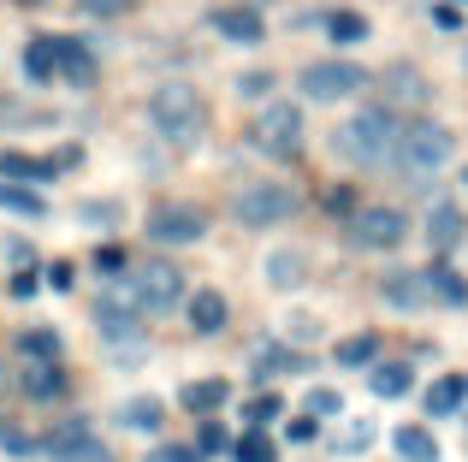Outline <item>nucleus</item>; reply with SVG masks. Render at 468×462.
<instances>
[{
  "label": "nucleus",
  "mask_w": 468,
  "mask_h": 462,
  "mask_svg": "<svg viewBox=\"0 0 468 462\" xmlns=\"http://www.w3.org/2000/svg\"><path fill=\"white\" fill-rule=\"evenodd\" d=\"M398 113L391 107H362L356 119H344L338 131H332V149L344 154L350 166H386L391 154H398Z\"/></svg>",
  "instance_id": "nucleus-1"
},
{
  "label": "nucleus",
  "mask_w": 468,
  "mask_h": 462,
  "mask_svg": "<svg viewBox=\"0 0 468 462\" xmlns=\"http://www.w3.org/2000/svg\"><path fill=\"white\" fill-rule=\"evenodd\" d=\"M24 71H30V83H54L59 66H54V36H36L30 47H24Z\"/></svg>",
  "instance_id": "nucleus-25"
},
{
  "label": "nucleus",
  "mask_w": 468,
  "mask_h": 462,
  "mask_svg": "<svg viewBox=\"0 0 468 462\" xmlns=\"http://www.w3.org/2000/svg\"><path fill=\"white\" fill-rule=\"evenodd\" d=\"M379 297H386L391 309L415 314V309H427V302H433V290H427V273H386V285H379Z\"/></svg>",
  "instance_id": "nucleus-14"
},
{
  "label": "nucleus",
  "mask_w": 468,
  "mask_h": 462,
  "mask_svg": "<svg viewBox=\"0 0 468 462\" xmlns=\"http://www.w3.org/2000/svg\"><path fill=\"white\" fill-rule=\"evenodd\" d=\"M184 320H190V332H196V338H214V332H226L231 309H226V297H219V290H196V297H190V314H184Z\"/></svg>",
  "instance_id": "nucleus-15"
},
{
  "label": "nucleus",
  "mask_w": 468,
  "mask_h": 462,
  "mask_svg": "<svg viewBox=\"0 0 468 462\" xmlns=\"http://www.w3.org/2000/svg\"><path fill=\"white\" fill-rule=\"evenodd\" d=\"M149 462H202L196 451H184V445H166V451H154Z\"/></svg>",
  "instance_id": "nucleus-45"
},
{
  "label": "nucleus",
  "mask_w": 468,
  "mask_h": 462,
  "mask_svg": "<svg viewBox=\"0 0 468 462\" xmlns=\"http://www.w3.org/2000/svg\"><path fill=\"white\" fill-rule=\"evenodd\" d=\"M279 409H285V404H279V397L267 392V397H255V404L243 409V415H250V427H267V421H279Z\"/></svg>",
  "instance_id": "nucleus-37"
},
{
  "label": "nucleus",
  "mask_w": 468,
  "mask_h": 462,
  "mask_svg": "<svg viewBox=\"0 0 468 462\" xmlns=\"http://www.w3.org/2000/svg\"><path fill=\"white\" fill-rule=\"evenodd\" d=\"M125 255H119V249H95V273H107V278H119V273H125Z\"/></svg>",
  "instance_id": "nucleus-41"
},
{
  "label": "nucleus",
  "mask_w": 468,
  "mask_h": 462,
  "mask_svg": "<svg viewBox=\"0 0 468 462\" xmlns=\"http://www.w3.org/2000/svg\"><path fill=\"white\" fill-rule=\"evenodd\" d=\"M297 89L309 95V101H350V95L367 89V71L356 66V59H314V66H303Z\"/></svg>",
  "instance_id": "nucleus-7"
},
{
  "label": "nucleus",
  "mask_w": 468,
  "mask_h": 462,
  "mask_svg": "<svg viewBox=\"0 0 468 462\" xmlns=\"http://www.w3.org/2000/svg\"><path fill=\"white\" fill-rule=\"evenodd\" d=\"M421 273H427V290H433V302H451V309H468V278H463V273H451L445 261L421 267Z\"/></svg>",
  "instance_id": "nucleus-21"
},
{
  "label": "nucleus",
  "mask_w": 468,
  "mask_h": 462,
  "mask_svg": "<svg viewBox=\"0 0 468 462\" xmlns=\"http://www.w3.org/2000/svg\"><path fill=\"white\" fill-rule=\"evenodd\" d=\"M24 6H42V0H24Z\"/></svg>",
  "instance_id": "nucleus-47"
},
{
  "label": "nucleus",
  "mask_w": 468,
  "mask_h": 462,
  "mask_svg": "<svg viewBox=\"0 0 468 462\" xmlns=\"http://www.w3.org/2000/svg\"><path fill=\"white\" fill-rule=\"evenodd\" d=\"M403 237H410V214H398V208H356L350 214L356 249H398Z\"/></svg>",
  "instance_id": "nucleus-8"
},
{
  "label": "nucleus",
  "mask_w": 468,
  "mask_h": 462,
  "mask_svg": "<svg viewBox=\"0 0 468 462\" xmlns=\"http://www.w3.org/2000/svg\"><path fill=\"white\" fill-rule=\"evenodd\" d=\"M386 83H391V95H398V101H421V95H427V83H421V71H415V66H391Z\"/></svg>",
  "instance_id": "nucleus-30"
},
{
  "label": "nucleus",
  "mask_w": 468,
  "mask_h": 462,
  "mask_svg": "<svg viewBox=\"0 0 468 462\" xmlns=\"http://www.w3.org/2000/svg\"><path fill=\"white\" fill-rule=\"evenodd\" d=\"M303 409H309V415H320V421H326V415H338V409H344V397L332 392V385H314V392L303 397Z\"/></svg>",
  "instance_id": "nucleus-35"
},
{
  "label": "nucleus",
  "mask_w": 468,
  "mask_h": 462,
  "mask_svg": "<svg viewBox=\"0 0 468 462\" xmlns=\"http://www.w3.org/2000/svg\"><path fill=\"white\" fill-rule=\"evenodd\" d=\"M119 421H125V427H137V433H143V427L154 433V427H160V404H154V397H131Z\"/></svg>",
  "instance_id": "nucleus-32"
},
{
  "label": "nucleus",
  "mask_w": 468,
  "mask_h": 462,
  "mask_svg": "<svg viewBox=\"0 0 468 462\" xmlns=\"http://www.w3.org/2000/svg\"><path fill=\"white\" fill-rule=\"evenodd\" d=\"M433 18H439V30H463V6H451V0L433 6Z\"/></svg>",
  "instance_id": "nucleus-42"
},
{
  "label": "nucleus",
  "mask_w": 468,
  "mask_h": 462,
  "mask_svg": "<svg viewBox=\"0 0 468 462\" xmlns=\"http://www.w3.org/2000/svg\"><path fill=\"white\" fill-rule=\"evenodd\" d=\"M0 451H6V457H36L42 445H36L24 427H6V421H0Z\"/></svg>",
  "instance_id": "nucleus-34"
},
{
  "label": "nucleus",
  "mask_w": 468,
  "mask_h": 462,
  "mask_svg": "<svg viewBox=\"0 0 468 462\" xmlns=\"http://www.w3.org/2000/svg\"><path fill=\"white\" fill-rule=\"evenodd\" d=\"M18 350H24V356H36V362H54V356H59V332H48V326H30V332L18 338Z\"/></svg>",
  "instance_id": "nucleus-31"
},
{
  "label": "nucleus",
  "mask_w": 468,
  "mask_h": 462,
  "mask_svg": "<svg viewBox=\"0 0 468 462\" xmlns=\"http://www.w3.org/2000/svg\"><path fill=\"white\" fill-rule=\"evenodd\" d=\"M410 385H415L410 362H374V368H367V392L374 397H403Z\"/></svg>",
  "instance_id": "nucleus-19"
},
{
  "label": "nucleus",
  "mask_w": 468,
  "mask_h": 462,
  "mask_svg": "<svg viewBox=\"0 0 468 462\" xmlns=\"http://www.w3.org/2000/svg\"><path fill=\"white\" fill-rule=\"evenodd\" d=\"M463 231H468V220H463L457 208H451V202H439V208L427 214V243H433L439 255H451V249H457V243H463Z\"/></svg>",
  "instance_id": "nucleus-17"
},
{
  "label": "nucleus",
  "mask_w": 468,
  "mask_h": 462,
  "mask_svg": "<svg viewBox=\"0 0 468 462\" xmlns=\"http://www.w3.org/2000/svg\"><path fill=\"white\" fill-rule=\"evenodd\" d=\"M71 278H78V273H71V261H54V267H48V285H54V290H71Z\"/></svg>",
  "instance_id": "nucleus-43"
},
{
  "label": "nucleus",
  "mask_w": 468,
  "mask_h": 462,
  "mask_svg": "<svg viewBox=\"0 0 468 462\" xmlns=\"http://www.w3.org/2000/svg\"><path fill=\"white\" fill-rule=\"evenodd\" d=\"M207 24H214L226 42H243V47H255L267 36V24H261V12H255V6H214V18H207Z\"/></svg>",
  "instance_id": "nucleus-12"
},
{
  "label": "nucleus",
  "mask_w": 468,
  "mask_h": 462,
  "mask_svg": "<svg viewBox=\"0 0 468 462\" xmlns=\"http://www.w3.org/2000/svg\"><path fill=\"white\" fill-rule=\"evenodd\" d=\"M119 302H131L137 314H166L172 302H184V273L172 261H137L119 273Z\"/></svg>",
  "instance_id": "nucleus-4"
},
{
  "label": "nucleus",
  "mask_w": 468,
  "mask_h": 462,
  "mask_svg": "<svg viewBox=\"0 0 468 462\" xmlns=\"http://www.w3.org/2000/svg\"><path fill=\"white\" fill-rule=\"evenodd\" d=\"M367 445H374V421H350V427L338 433V451L344 457H362Z\"/></svg>",
  "instance_id": "nucleus-33"
},
{
  "label": "nucleus",
  "mask_w": 468,
  "mask_h": 462,
  "mask_svg": "<svg viewBox=\"0 0 468 462\" xmlns=\"http://www.w3.org/2000/svg\"><path fill=\"white\" fill-rule=\"evenodd\" d=\"M463 404H468V380H457V373L427 385V415H457Z\"/></svg>",
  "instance_id": "nucleus-23"
},
{
  "label": "nucleus",
  "mask_w": 468,
  "mask_h": 462,
  "mask_svg": "<svg viewBox=\"0 0 468 462\" xmlns=\"http://www.w3.org/2000/svg\"><path fill=\"white\" fill-rule=\"evenodd\" d=\"M314 433H320V415H297V421H291V439H314Z\"/></svg>",
  "instance_id": "nucleus-44"
},
{
  "label": "nucleus",
  "mask_w": 468,
  "mask_h": 462,
  "mask_svg": "<svg viewBox=\"0 0 468 462\" xmlns=\"http://www.w3.org/2000/svg\"><path fill=\"white\" fill-rule=\"evenodd\" d=\"M374 356H379V338L374 332H356V338H344V344L332 350L338 368H374Z\"/></svg>",
  "instance_id": "nucleus-24"
},
{
  "label": "nucleus",
  "mask_w": 468,
  "mask_h": 462,
  "mask_svg": "<svg viewBox=\"0 0 468 462\" xmlns=\"http://www.w3.org/2000/svg\"><path fill=\"white\" fill-rule=\"evenodd\" d=\"M267 89H273V71H243L238 78V95H250V101H261Z\"/></svg>",
  "instance_id": "nucleus-39"
},
{
  "label": "nucleus",
  "mask_w": 468,
  "mask_h": 462,
  "mask_svg": "<svg viewBox=\"0 0 468 462\" xmlns=\"http://www.w3.org/2000/svg\"><path fill=\"white\" fill-rule=\"evenodd\" d=\"M54 66H59V78L66 83H95V54H90V42H78V36H54Z\"/></svg>",
  "instance_id": "nucleus-13"
},
{
  "label": "nucleus",
  "mask_w": 468,
  "mask_h": 462,
  "mask_svg": "<svg viewBox=\"0 0 468 462\" xmlns=\"http://www.w3.org/2000/svg\"><path fill=\"white\" fill-rule=\"evenodd\" d=\"M78 161V149H59V154H48V161H36V154H0V184H48V178L59 173V166H71Z\"/></svg>",
  "instance_id": "nucleus-10"
},
{
  "label": "nucleus",
  "mask_w": 468,
  "mask_h": 462,
  "mask_svg": "<svg viewBox=\"0 0 468 462\" xmlns=\"http://www.w3.org/2000/svg\"><path fill=\"white\" fill-rule=\"evenodd\" d=\"M83 12H90V18H125L131 6H137V0H78Z\"/></svg>",
  "instance_id": "nucleus-38"
},
{
  "label": "nucleus",
  "mask_w": 468,
  "mask_h": 462,
  "mask_svg": "<svg viewBox=\"0 0 468 462\" xmlns=\"http://www.w3.org/2000/svg\"><path fill=\"white\" fill-rule=\"evenodd\" d=\"M24 397H36V404H54L59 392H66V373H59V362H24Z\"/></svg>",
  "instance_id": "nucleus-16"
},
{
  "label": "nucleus",
  "mask_w": 468,
  "mask_h": 462,
  "mask_svg": "<svg viewBox=\"0 0 468 462\" xmlns=\"http://www.w3.org/2000/svg\"><path fill=\"white\" fill-rule=\"evenodd\" d=\"M250 142L261 154H273V161L303 154V113L291 101H267L261 113H255V125H250Z\"/></svg>",
  "instance_id": "nucleus-5"
},
{
  "label": "nucleus",
  "mask_w": 468,
  "mask_h": 462,
  "mask_svg": "<svg viewBox=\"0 0 468 462\" xmlns=\"http://www.w3.org/2000/svg\"><path fill=\"white\" fill-rule=\"evenodd\" d=\"M0 208H12V214H30V220H42V214H48V202L36 196V190H24V184H0Z\"/></svg>",
  "instance_id": "nucleus-28"
},
{
  "label": "nucleus",
  "mask_w": 468,
  "mask_h": 462,
  "mask_svg": "<svg viewBox=\"0 0 468 462\" xmlns=\"http://www.w3.org/2000/svg\"><path fill=\"white\" fill-rule=\"evenodd\" d=\"M451 154H457V137H451L445 125H433V119H415V125L398 131L391 166H398L403 178H433L439 166H451Z\"/></svg>",
  "instance_id": "nucleus-3"
},
{
  "label": "nucleus",
  "mask_w": 468,
  "mask_h": 462,
  "mask_svg": "<svg viewBox=\"0 0 468 462\" xmlns=\"http://www.w3.org/2000/svg\"><path fill=\"white\" fill-rule=\"evenodd\" d=\"M48 451H54V462H113V451L95 439L90 421H66V427L48 439Z\"/></svg>",
  "instance_id": "nucleus-9"
},
{
  "label": "nucleus",
  "mask_w": 468,
  "mask_h": 462,
  "mask_svg": "<svg viewBox=\"0 0 468 462\" xmlns=\"http://www.w3.org/2000/svg\"><path fill=\"white\" fill-rule=\"evenodd\" d=\"M78 220L83 226H119V202H83Z\"/></svg>",
  "instance_id": "nucleus-36"
},
{
  "label": "nucleus",
  "mask_w": 468,
  "mask_h": 462,
  "mask_svg": "<svg viewBox=\"0 0 468 462\" xmlns=\"http://www.w3.org/2000/svg\"><path fill=\"white\" fill-rule=\"evenodd\" d=\"M326 36L332 42H367V18L362 12H326Z\"/></svg>",
  "instance_id": "nucleus-27"
},
{
  "label": "nucleus",
  "mask_w": 468,
  "mask_h": 462,
  "mask_svg": "<svg viewBox=\"0 0 468 462\" xmlns=\"http://www.w3.org/2000/svg\"><path fill=\"white\" fill-rule=\"evenodd\" d=\"M231 462H279L273 457V439H267L261 427H250L243 439H231Z\"/></svg>",
  "instance_id": "nucleus-26"
},
{
  "label": "nucleus",
  "mask_w": 468,
  "mask_h": 462,
  "mask_svg": "<svg viewBox=\"0 0 468 462\" xmlns=\"http://www.w3.org/2000/svg\"><path fill=\"white\" fill-rule=\"evenodd\" d=\"M226 397H231V385H226V380H190V385L178 392V404L190 409V415H214Z\"/></svg>",
  "instance_id": "nucleus-22"
},
{
  "label": "nucleus",
  "mask_w": 468,
  "mask_h": 462,
  "mask_svg": "<svg viewBox=\"0 0 468 462\" xmlns=\"http://www.w3.org/2000/svg\"><path fill=\"white\" fill-rule=\"evenodd\" d=\"M149 125L172 142V149H196L202 131H207V101L190 89V83H160L149 95Z\"/></svg>",
  "instance_id": "nucleus-2"
},
{
  "label": "nucleus",
  "mask_w": 468,
  "mask_h": 462,
  "mask_svg": "<svg viewBox=\"0 0 468 462\" xmlns=\"http://www.w3.org/2000/svg\"><path fill=\"white\" fill-rule=\"evenodd\" d=\"M231 214H238V226H250V231L285 226L291 214H297V190L291 184H243L238 202H231Z\"/></svg>",
  "instance_id": "nucleus-6"
},
{
  "label": "nucleus",
  "mask_w": 468,
  "mask_h": 462,
  "mask_svg": "<svg viewBox=\"0 0 468 462\" xmlns=\"http://www.w3.org/2000/svg\"><path fill=\"white\" fill-rule=\"evenodd\" d=\"M391 445H398L403 462H439V439H433V427H421V421H403V427L391 433Z\"/></svg>",
  "instance_id": "nucleus-18"
},
{
  "label": "nucleus",
  "mask_w": 468,
  "mask_h": 462,
  "mask_svg": "<svg viewBox=\"0 0 468 462\" xmlns=\"http://www.w3.org/2000/svg\"><path fill=\"white\" fill-rule=\"evenodd\" d=\"M326 208H332V214H356V202H350V190H332V196H326Z\"/></svg>",
  "instance_id": "nucleus-46"
},
{
  "label": "nucleus",
  "mask_w": 468,
  "mask_h": 462,
  "mask_svg": "<svg viewBox=\"0 0 468 462\" xmlns=\"http://www.w3.org/2000/svg\"><path fill=\"white\" fill-rule=\"evenodd\" d=\"M202 231H207L202 208H160V214H149V237L154 243H196Z\"/></svg>",
  "instance_id": "nucleus-11"
},
{
  "label": "nucleus",
  "mask_w": 468,
  "mask_h": 462,
  "mask_svg": "<svg viewBox=\"0 0 468 462\" xmlns=\"http://www.w3.org/2000/svg\"><path fill=\"white\" fill-rule=\"evenodd\" d=\"M196 445H202V451H231V433L219 427V421H207V427L196 433Z\"/></svg>",
  "instance_id": "nucleus-40"
},
{
  "label": "nucleus",
  "mask_w": 468,
  "mask_h": 462,
  "mask_svg": "<svg viewBox=\"0 0 468 462\" xmlns=\"http://www.w3.org/2000/svg\"><path fill=\"white\" fill-rule=\"evenodd\" d=\"M463 184H468V166H463Z\"/></svg>",
  "instance_id": "nucleus-48"
},
{
  "label": "nucleus",
  "mask_w": 468,
  "mask_h": 462,
  "mask_svg": "<svg viewBox=\"0 0 468 462\" xmlns=\"http://www.w3.org/2000/svg\"><path fill=\"white\" fill-rule=\"evenodd\" d=\"M303 278H309L303 249H273V255H267V285H273V290H297Z\"/></svg>",
  "instance_id": "nucleus-20"
},
{
  "label": "nucleus",
  "mask_w": 468,
  "mask_h": 462,
  "mask_svg": "<svg viewBox=\"0 0 468 462\" xmlns=\"http://www.w3.org/2000/svg\"><path fill=\"white\" fill-rule=\"evenodd\" d=\"M297 368H309L297 350H261V356H255V373H261V380H273V373H297Z\"/></svg>",
  "instance_id": "nucleus-29"
}]
</instances>
